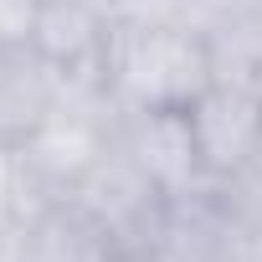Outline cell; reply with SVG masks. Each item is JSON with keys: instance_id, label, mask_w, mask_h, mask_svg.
Wrapping results in <instances>:
<instances>
[{"instance_id": "obj_5", "label": "cell", "mask_w": 262, "mask_h": 262, "mask_svg": "<svg viewBox=\"0 0 262 262\" xmlns=\"http://www.w3.org/2000/svg\"><path fill=\"white\" fill-rule=\"evenodd\" d=\"M41 6L47 0H0V62L6 57H31Z\"/></svg>"}, {"instance_id": "obj_3", "label": "cell", "mask_w": 262, "mask_h": 262, "mask_svg": "<svg viewBox=\"0 0 262 262\" xmlns=\"http://www.w3.org/2000/svg\"><path fill=\"white\" fill-rule=\"evenodd\" d=\"M190 134L201 149L206 175L221 185L242 175L262 155V82L242 72H221L190 108Z\"/></svg>"}, {"instance_id": "obj_1", "label": "cell", "mask_w": 262, "mask_h": 262, "mask_svg": "<svg viewBox=\"0 0 262 262\" xmlns=\"http://www.w3.org/2000/svg\"><path fill=\"white\" fill-rule=\"evenodd\" d=\"M216 77V47L190 16L113 11L103 47V98L118 113L190 108Z\"/></svg>"}, {"instance_id": "obj_2", "label": "cell", "mask_w": 262, "mask_h": 262, "mask_svg": "<svg viewBox=\"0 0 262 262\" xmlns=\"http://www.w3.org/2000/svg\"><path fill=\"white\" fill-rule=\"evenodd\" d=\"M113 144H118V108L103 93H57L21 134L16 165L47 201H62L108 160Z\"/></svg>"}, {"instance_id": "obj_4", "label": "cell", "mask_w": 262, "mask_h": 262, "mask_svg": "<svg viewBox=\"0 0 262 262\" xmlns=\"http://www.w3.org/2000/svg\"><path fill=\"white\" fill-rule=\"evenodd\" d=\"M118 144L123 155L139 165V175L170 201H195L216 180L201 165L195 134H190V113L185 108H160V113H118Z\"/></svg>"}]
</instances>
